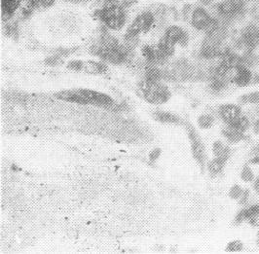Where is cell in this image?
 <instances>
[{
    "mask_svg": "<svg viewBox=\"0 0 259 254\" xmlns=\"http://www.w3.org/2000/svg\"><path fill=\"white\" fill-rule=\"evenodd\" d=\"M220 114L225 123L230 127L234 126L243 116L239 106L234 104H225L220 108Z\"/></svg>",
    "mask_w": 259,
    "mask_h": 254,
    "instance_id": "6",
    "label": "cell"
},
{
    "mask_svg": "<svg viewBox=\"0 0 259 254\" xmlns=\"http://www.w3.org/2000/svg\"><path fill=\"white\" fill-rule=\"evenodd\" d=\"M83 65H84V62L82 61H72L67 64V67L74 71H81L83 70Z\"/></svg>",
    "mask_w": 259,
    "mask_h": 254,
    "instance_id": "16",
    "label": "cell"
},
{
    "mask_svg": "<svg viewBox=\"0 0 259 254\" xmlns=\"http://www.w3.org/2000/svg\"><path fill=\"white\" fill-rule=\"evenodd\" d=\"M163 79V71L160 70L155 64H148L145 70V80L148 82H159Z\"/></svg>",
    "mask_w": 259,
    "mask_h": 254,
    "instance_id": "12",
    "label": "cell"
},
{
    "mask_svg": "<svg viewBox=\"0 0 259 254\" xmlns=\"http://www.w3.org/2000/svg\"><path fill=\"white\" fill-rule=\"evenodd\" d=\"M160 154H161V150H160L159 148L154 149L152 152L149 154V159H150V161H151V162H154L155 160L158 159V157L160 156Z\"/></svg>",
    "mask_w": 259,
    "mask_h": 254,
    "instance_id": "19",
    "label": "cell"
},
{
    "mask_svg": "<svg viewBox=\"0 0 259 254\" xmlns=\"http://www.w3.org/2000/svg\"><path fill=\"white\" fill-rule=\"evenodd\" d=\"M242 219L246 220L250 225L259 227V205H252L242 213Z\"/></svg>",
    "mask_w": 259,
    "mask_h": 254,
    "instance_id": "10",
    "label": "cell"
},
{
    "mask_svg": "<svg viewBox=\"0 0 259 254\" xmlns=\"http://www.w3.org/2000/svg\"><path fill=\"white\" fill-rule=\"evenodd\" d=\"M56 98L65 102H74L79 104H87V102L83 99V97L78 93L77 89L64 90L62 92L57 93Z\"/></svg>",
    "mask_w": 259,
    "mask_h": 254,
    "instance_id": "8",
    "label": "cell"
},
{
    "mask_svg": "<svg viewBox=\"0 0 259 254\" xmlns=\"http://www.w3.org/2000/svg\"><path fill=\"white\" fill-rule=\"evenodd\" d=\"M21 0H1L2 20L8 21L12 18L15 11L19 8Z\"/></svg>",
    "mask_w": 259,
    "mask_h": 254,
    "instance_id": "9",
    "label": "cell"
},
{
    "mask_svg": "<svg viewBox=\"0 0 259 254\" xmlns=\"http://www.w3.org/2000/svg\"><path fill=\"white\" fill-rule=\"evenodd\" d=\"M83 70L90 74H103L104 72H106L107 66H106V64H103V63H97V62L89 61V62H84Z\"/></svg>",
    "mask_w": 259,
    "mask_h": 254,
    "instance_id": "11",
    "label": "cell"
},
{
    "mask_svg": "<svg viewBox=\"0 0 259 254\" xmlns=\"http://www.w3.org/2000/svg\"><path fill=\"white\" fill-rule=\"evenodd\" d=\"M154 22H155L154 14L150 11L143 12L134 20V22L130 26L125 37L127 40H131V39L137 38V36L143 32L144 33L148 32L154 25Z\"/></svg>",
    "mask_w": 259,
    "mask_h": 254,
    "instance_id": "4",
    "label": "cell"
},
{
    "mask_svg": "<svg viewBox=\"0 0 259 254\" xmlns=\"http://www.w3.org/2000/svg\"><path fill=\"white\" fill-rule=\"evenodd\" d=\"M245 7L243 0H225L219 5V13L225 16L231 17L240 13Z\"/></svg>",
    "mask_w": 259,
    "mask_h": 254,
    "instance_id": "7",
    "label": "cell"
},
{
    "mask_svg": "<svg viewBox=\"0 0 259 254\" xmlns=\"http://www.w3.org/2000/svg\"><path fill=\"white\" fill-rule=\"evenodd\" d=\"M154 119L161 122V123H168V124H178L180 123V118L177 117L176 115L168 113V112H161L158 111L154 114Z\"/></svg>",
    "mask_w": 259,
    "mask_h": 254,
    "instance_id": "13",
    "label": "cell"
},
{
    "mask_svg": "<svg viewBox=\"0 0 259 254\" xmlns=\"http://www.w3.org/2000/svg\"><path fill=\"white\" fill-rule=\"evenodd\" d=\"M62 62H63L62 57L59 56V55H53V56L47 58V59L45 60V64H48V65H51V66L58 65V64H61Z\"/></svg>",
    "mask_w": 259,
    "mask_h": 254,
    "instance_id": "15",
    "label": "cell"
},
{
    "mask_svg": "<svg viewBox=\"0 0 259 254\" xmlns=\"http://www.w3.org/2000/svg\"><path fill=\"white\" fill-rule=\"evenodd\" d=\"M97 16L105 26L113 30L121 29L126 23L124 8L115 4L105 3L104 7L97 12Z\"/></svg>",
    "mask_w": 259,
    "mask_h": 254,
    "instance_id": "2",
    "label": "cell"
},
{
    "mask_svg": "<svg viewBox=\"0 0 259 254\" xmlns=\"http://www.w3.org/2000/svg\"><path fill=\"white\" fill-rule=\"evenodd\" d=\"M223 162H224V159H221V158H218L214 161H212L209 165L210 172L213 173V174L219 173L221 171L222 165H223Z\"/></svg>",
    "mask_w": 259,
    "mask_h": 254,
    "instance_id": "14",
    "label": "cell"
},
{
    "mask_svg": "<svg viewBox=\"0 0 259 254\" xmlns=\"http://www.w3.org/2000/svg\"><path fill=\"white\" fill-rule=\"evenodd\" d=\"M258 240H259V233H258Z\"/></svg>",
    "mask_w": 259,
    "mask_h": 254,
    "instance_id": "20",
    "label": "cell"
},
{
    "mask_svg": "<svg viewBox=\"0 0 259 254\" xmlns=\"http://www.w3.org/2000/svg\"><path fill=\"white\" fill-rule=\"evenodd\" d=\"M199 125L203 128L210 127L212 125V118L210 116H202L199 119Z\"/></svg>",
    "mask_w": 259,
    "mask_h": 254,
    "instance_id": "17",
    "label": "cell"
},
{
    "mask_svg": "<svg viewBox=\"0 0 259 254\" xmlns=\"http://www.w3.org/2000/svg\"><path fill=\"white\" fill-rule=\"evenodd\" d=\"M187 41L188 35L182 28L177 26H171L168 27L165 35L159 41L158 50L166 58H168L174 54L175 45L177 43L184 46L187 44Z\"/></svg>",
    "mask_w": 259,
    "mask_h": 254,
    "instance_id": "3",
    "label": "cell"
},
{
    "mask_svg": "<svg viewBox=\"0 0 259 254\" xmlns=\"http://www.w3.org/2000/svg\"><path fill=\"white\" fill-rule=\"evenodd\" d=\"M139 93L145 101L154 104H162L170 99V91L167 86L159 82L144 80L139 84Z\"/></svg>",
    "mask_w": 259,
    "mask_h": 254,
    "instance_id": "1",
    "label": "cell"
},
{
    "mask_svg": "<svg viewBox=\"0 0 259 254\" xmlns=\"http://www.w3.org/2000/svg\"><path fill=\"white\" fill-rule=\"evenodd\" d=\"M192 26L198 30H204L208 34H211L218 29V22L211 18L204 8L198 7L192 14Z\"/></svg>",
    "mask_w": 259,
    "mask_h": 254,
    "instance_id": "5",
    "label": "cell"
},
{
    "mask_svg": "<svg viewBox=\"0 0 259 254\" xmlns=\"http://www.w3.org/2000/svg\"><path fill=\"white\" fill-rule=\"evenodd\" d=\"M243 248V244L240 241H232L227 246L228 251H240Z\"/></svg>",
    "mask_w": 259,
    "mask_h": 254,
    "instance_id": "18",
    "label": "cell"
}]
</instances>
